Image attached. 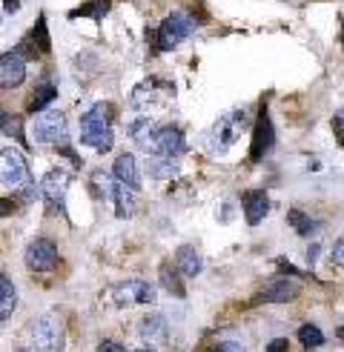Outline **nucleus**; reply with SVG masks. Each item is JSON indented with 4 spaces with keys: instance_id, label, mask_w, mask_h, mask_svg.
<instances>
[{
    "instance_id": "32",
    "label": "nucleus",
    "mask_w": 344,
    "mask_h": 352,
    "mask_svg": "<svg viewBox=\"0 0 344 352\" xmlns=\"http://www.w3.org/2000/svg\"><path fill=\"white\" fill-rule=\"evenodd\" d=\"M210 352H244V349H241V344H235V341H221V344L213 346Z\"/></svg>"
},
{
    "instance_id": "10",
    "label": "nucleus",
    "mask_w": 344,
    "mask_h": 352,
    "mask_svg": "<svg viewBox=\"0 0 344 352\" xmlns=\"http://www.w3.org/2000/svg\"><path fill=\"white\" fill-rule=\"evenodd\" d=\"M275 144V129H272V120L267 115V107H261L255 118V126H252V144H250V161H261V157L272 149Z\"/></svg>"
},
{
    "instance_id": "36",
    "label": "nucleus",
    "mask_w": 344,
    "mask_h": 352,
    "mask_svg": "<svg viewBox=\"0 0 344 352\" xmlns=\"http://www.w3.org/2000/svg\"><path fill=\"white\" fill-rule=\"evenodd\" d=\"M135 352H155L152 346H144V349H135Z\"/></svg>"
},
{
    "instance_id": "26",
    "label": "nucleus",
    "mask_w": 344,
    "mask_h": 352,
    "mask_svg": "<svg viewBox=\"0 0 344 352\" xmlns=\"http://www.w3.org/2000/svg\"><path fill=\"white\" fill-rule=\"evenodd\" d=\"M147 169L152 178H172L178 172V164L169 161V157H147Z\"/></svg>"
},
{
    "instance_id": "11",
    "label": "nucleus",
    "mask_w": 344,
    "mask_h": 352,
    "mask_svg": "<svg viewBox=\"0 0 344 352\" xmlns=\"http://www.w3.org/2000/svg\"><path fill=\"white\" fill-rule=\"evenodd\" d=\"M107 198L115 204L118 218H132L138 212V189L115 181L112 175H109V192H107Z\"/></svg>"
},
{
    "instance_id": "25",
    "label": "nucleus",
    "mask_w": 344,
    "mask_h": 352,
    "mask_svg": "<svg viewBox=\"0 0 344 352\" xmlns=\"http://www.w3.org/2000/svg\"><path fill=\"white\" fill-rule=\"evenodd\" d=\"M29 41L38 46V52L41 55H49L52 52V41H49V29H46V14H41L38 17V23L32 26V32H29Z\"/></svg>"
},
{
    "instance_id": "19",
    "label": "nucleus",
    "mask_w": 344,
    "mask_h": 352,
    "mask_svg": "<svg viewBox=\"0 0 344 352\" xmlns=\"http://www.w3.org/2000/svg\"><path fill=\"white\" fill-rule=\"evenodd\" d=\"M244 126H247V115H244V112H235V115H230V118L218 120V123H215V135H221L218 144H221V146H224V144H233V140L238 138V132H244Z\"/></svg>"
},
{
    "instance_id": "21",
    "label": "nucleus",
    "mask_w": 344,
    "mask_h": 352,
    "mask_svg": "<svg viewBox=\"0 0 344 352\" xmlns=\"http://www.w3.org/2000/svg\"><path fill=\"white\" fill-rule=\"evenodd\" d=\"M17 309V289L6 272H0V321H9Z\"/></svg>"
},
{
    "instance_id": "35",
    "label": "nucleus",
    "mask_w": 344,
    "mask_h": 352,
    "mask_svg": "<svg viewBox=\"0 0 344 352\" xmlns=\"http://www.w3.org/2000/svg\"><path fill=\"white\" fill-rule=\"evenodd\" d=\"M336 336H338V338H341V341H344V324H341V327H338V332H336Z\"/></svg>"
},
{
    "instance_id": "23",
    "label": "nucleus",
    "mask_w": 344,
    "mask_h": 352,
    "mask_svg": "<svg viewBox=\"0 0 344 352\" xmlns=\"http://www.w3.org/2000/svg\"><path fill=\"white\" fill-rule=\"evenodd\" d=\"M112 9V0H86V3H80L78 9L69 12V17H92V21H103V14H107Z\"/></svg>"
},
{
    "instance_id": "27",
    "label": "nucleus",
    "mask_w": 344,
    "mask_h": 352,
    "mask_svg": "<svg viewBox=\"0 0 344 352\" xmlns=\"http://www.w3.org/2000/svg\"><path fill=\"white\" fill-rule=\"evenodd\" d=\"M299 341L307 346V349H319L324 344V332L316 327V324H301L299 327Z\"/></svg>"
},
{
    "instance_id": "28",
    "label": "nucleus",
    "mask_w": 344,
    "mask_h": 352,
    "mask_svg": "<svg viewBox=\"0 0 344 352\" xmlns=\"http://www.w3.org/2000/svg\"><path fill=\"white\" fill-rule=\"evenodd\" d=\"M287 221H290V226H292V230H296L299 235H310V232L316 230V221L310 218V215H304L301 209H290V212H287Z\"/></svg>"
},
{
    "instance_id": "18",
    "label": "nucleus",
    "mask_w": 344,
    "mask_h": 352,
    "mask_svg": "<svg viewBox=\"0 0 344 352\" xmlns=\"http://www.w3.org/2000/svg\"><path fill=\"white\" fill-rule=\"evenodd\" d=\"M158 129H161V126H158L155 120L141 118V120H135L132 126H129V138H132L147 155H152V146H155V138H158Z\"/></svg>"
},
{
    "instance_id": "31",
    "label": "nucleus",
    "mask_w": 344,
    "mask_h": 352,
    "mask_svg": "<svg viewBox=\"0 0 344 352\" xmlns=\"http://www.w3.org/2000/svg\"><path fill=\"white\" fill-rule=\"evenodd\" d=\"M267 352H290V341L287 338H272L267 344Z\"/></svg>"
},
{
    "instance_id": "30",
    "label": "nucleus",
    "mask_w": 344,
    "mask_h": 352,
    "mask_svg": "<svg viewBox=\"0 0 344 352\" xmlns=\"http://www.w3.org/2000/svg\"><path fill=\"white\" fill-rule=\"evenodd\" d=\"M14 209H17L14 198H0V218H9V215H14Z\"/></svg>"
},
{
    "instance_id": "7",
    "label": "nucleus",
    "mask_w": 344,
    "mask_h": 352,
    "mask_svg": "<svg viewBox=\"0 0 344 352\" xmlns=\"http://www.w3.org/2000/svg\"><path fill=\"white\" fill-rule=\"evenodd\" d=\"M23 261L32 272H49L58 263V243L52 238H34L26 246Z\"/></svg>"
},
{
    "instance_id": "17",
    "label": "nucleus",
    "mask_w": 344,
    "mask_h": 352,
    "mask_svg": "<svg viewBox=\"0 0 344 352\" xmlns=\"http://www.w3.org/2000/svg\"><path fill=\"white\" fill-rule=\"evenodd\" d=\"M270 212V198H267V192L261 189H252L244 195V215H247V223L250 226H258Z\"/></svg>"
},
{
    "instance_id": "1",
    "label": "nucleus",
    "mask_w": 344,
    "mask_h": 352,
    "mask_svg": "<svg viewBox=\"0 0 344 352\" xmlns=\"http://www.w3.org/2000/svg\"><path fill=\"white\" fill-rule=\"evenodd\" d=\"M80 140L95 152H109L115 144L112 135V120H109V107L107 103H95L80 115Z\"/></svg>"
},
{
    "instance_id": "9",
    "label": "nucleus",
    "mask_w": 344,
    "mask_h": 352,
    "mask_svg": "<svg viewBox=\"0 0 344 352\" xmlns=\"http://www.w3.org/2000/svg\"><path fill=\"white\" fill-rule=\"evenodd\" d=\"M186 152V138L178 126H161L158 138H155V146L149 157H169V161H178Z\"/></svg>"
},
{
    "instance_id": "33",
    "label": "nucleus",
    "mask_w": 344,
    "mask_h": 352,
    "mask_svg": "<svg viewBox=\"0 0 344 352\" xmlns=\"http://www.w3.org/2000/svg\"><path fill=\"white\" fill-rule=\"evenodd\" d=\"M98 352H127L118 341H100L98 344Z\"/></svg>"
},
{
    "instance_id": "2",
    "label": "nucleus",
    "mask_w": 344,
    "mask_h": 352,
    "mask_svg": "<svg viewBox=\"0 0 344 352\" xmlns=\"http://www.w3.org/2000/svg\"><path fill=\"white\" fill-rule=\"evenodd\" d=\"M26 344H29L26 346L29 352H63V344H66L63 321L55 312H46L41 318H34L26 332Z\"/></svg>"
},
{
    "instance_id": "6",
    "label": "nucleus",
    "mask_w": 344,
    "mask_h": 352,
    "mask_svg": "<svg viewBox=\"0 0 344 352\" xmlns=\"http://www.w3.org/2000/svg\"><path fill=\"white\" fill-rule=\"evenodd\" d=\"M69 172L66 169H52L43 175L41 181V201L46 206V215L49 218H58L66 215V189H69Z\"/></svg>"
},
{
    "instance_id": "29",
    "label": "nucleus",
    "mask_w": 344,
    "mask_h": 352,
    "mask_svg": "<svg viewBox=\"0 0 344 352\" xmlns=\"http://www.w3.org/2000/svg\"><path fill=\"white\" fill-rule=\"evenodd\" d=\"M330 261L336 263L338 270H344V238H338L336 243H333V252H330Z\"/></svg>"
},
{
    "instance_id": "12",
    "label": "nucleus",
    "mask_w": 344,
    "mask_h": 352,
    "mask_svg": "<svg viewBox=\"0 0 344 352\" xmlns=\"http://www.w3.org/2000/svg\"><path fill=\"white\" fill-rule=\"evenodd\" d=\"M26 80V60L17 52L0 55V89H17Z\"/></svg>"
},
{
    "instance_id": "22",
    "label": "nucleus",
    "mask_w": 344,
    "mask_h": 352,
    "mask_svg": "<svg viewBox=\"0 0 344 352\" xmlns=\"http://www.w3.org/2000/svg\"><path fill=\"white\" fill-rule=\"evenodd\" d=\"M141 338L144 341H161L166 338V321H164V315H147V318H141Z\"/></svg>"
},
{
    "instance_id": "5",
    "label": "nucleus",
    "mask_w": 344,
    "mask_h": 352,
    "mask_svg": "<svg viewBox=\"0 0 344 352\" xmlns=\"http://www.w3.org/2000/svg\"><path fill=\"white\" fill-rule=\"evenodd\" d=\"M193 32H195V17H189L184 12H172L166 21L155 29V52H169V49L181 46Z\"/></svg>"
},
{
    "instance_id": "20",
    "label": "nucleus",
    "mask_w": 344,
    "mask_h": 352,
    "mask_svg": "<svg viewBox=\"0 0 344 352\" xmlns=\"http://www.w3.org/2000/svg\"><path fill=\"white\" fill-rule=\"evenodd\" d=\"M158 280H161V287L169 292V295H175V298H186V287H184V280H181V272L178 267L172 261H164L161 263V270H158Z\"/></svg>"
},
{
    "instance_id": "14",
    "label": "nucleus",
    "mask_w": 344,
    "mask_h": 352,
    "mask_svg": "<svg viewBox=\"0 0 344 352\" xmlns=\"http://www.w3.org/2000/svg\"><path fill=\"white\" fill-rule=\"evenodd\" d=\"M112 178L120 181V184H127V186H132V189H141V169H138L135 155L124 152V155L115 157V164H112Z\"/></svg>"
},
{
    "instance_id": "4",
    "label": "nucleus",
    "mask_w": 344,
    "mask_h": 352,
    "mask_svg": "<svg viewBox=\"0 0 344 352\" xmlns=\"http://www.w3.org/2000/svg\"><path fill=\"white\" fill-rule=\"evenodd\" d=\"M32 135H34L38 144H52L55 149L69 146V123H66V115L58 112V109H46L41 115H34Z\"/></svg>"
},
{
    "instance_id": "16",
    "label": "nucleus",
    "mask_w": 344,
    "mask_h": 352,
    "mask_svg": "<svg viewBox=\"0 0 344 352\" xmlns=\"http://www.w3.org/2000/svg\"><path fill=\"white\" fill-rule=\"evenodd\" d=\"M52 100H58V83L52 80V78H43V80L32 89L26 109H29L32 115H41V112H46V109H49V103H52Z\"/></svg>"
},
{
    "instance_id": "8",
    "label": "nucleus",
    "mask_w": 344,
    "mask_h": 352,
    "mask_svg": "<svg viewBox=\"0 0 344 352\" xmlns=\"http://www.w3.org/2000/svg\"><path fill=\"white\" fill-rule=\"evenodd\" d=\"M112 301L118 307H129V304H155V287L147 280L135 278V280H124L112 289Z\"/></svg>"
},
{
    "instance_id": "24",
    "label": "nucleus",
    "mask_w": 344,
    "mask_h": 352,
    "mask_svg": "<svg viewBox=\"0 0 344 352\" xmlns=\"http://www.w3.org/2000/svg\"><path fill=\"white\" fill-rule=\"evenodd\" d=\"M0 135H6V138H14L21 146H26V135H23V120L17 118V115H0Z\"/></svg>"
},
{
    "instance_id": "15",
    "label": "nucleus",
    "mask_w": 344,
    "mask_h": 352,
    "mask_svg": "<svg viewBox=\"0 0 344 352\" xmlns=\"http://www.w3.org/2000/svg\"><path fill=\"white\" fill-rule=\"evenodd\" d=\"M172 263H175L178 272H181L184 278H195V275H201V270H204L201 252L195 250V246H189V243H181V246H178L175 255H172Z\"/></svg>"
},
{
    "instance_id": "3",
    "label": "nucleus",
    "mask_w": 344,
    "mask_h": 352,
    "mask_svg": "<svg viewBox=\"0 0 344 352\" xmlns=\"http://www.w3.org/2000/svg\"><path fill=\"white\" fill-rule=\"evenodd\" d=\"M0 186H6L9 192H17L21 198L34 186L26 157L17 149H12V146L0 149Z\"/></svg>"
},
{
    "instance_id": "13",
    "label": "nucleus",
    "mask_w": 344,
    "mask_h": 352,
    "mask_svg": "<svg viewBox=\"0 0 344 352\" xmlns=\"http://www.w3.org/2000/svg\"><path fill=\"white\" fill-rule=\"evenodd\" d=\"M296 295H299V284H296V280L279 278V280H272V284H267L261 292L255 295V304H287Z\"/></svg>"
},
{
    "instance_id": "37",
    "label": "nucleus",
    "mask_w": 344,
    "mask_h": 352,
    "mask_svg": "<svg viewBox=\"0 0 344 352\" xmlns=\"http://www.w3.org/2000/svg\"><path fill=\"white\" fill-rule=\"evenodd\" d=\"M341 46H344V29H341Z\"/></svg>"
},
{
    "instance_id": "38",
    "label": "nucleus",
    "mask_w": 344,
    "mask_h": 352,
    "mask_svg": "<svg viewBox=\"0 0 344 352\" xmlns=\"http://www.w3.org/2000/svg\"><path fill=\"white\" fill-rule=\"evenodd\" d=\"M17 352H29V349H17Z\"/></svg>"
},
{
    "instance_id": "34",
    "label": "nucleus",
    "mask_w": 344,
    "mask_h": 352,
    "mask_svg": "<svg viewBox=\"0 0 344 352\" xmlns=\"http://www.w3.org/2000/svg\"><path fill=\"white\" fill-rule=\"evenodd\" d=\"M3 12H6V14L21 12V0H3Z\"/></svg>"
}]
</instances>
